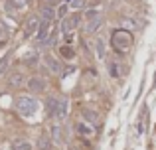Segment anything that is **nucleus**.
Segmentation results:
<instances>
[{"mask_svg":"<svg viewBox=\"0 0 156 150\" xmlns=\"http://www.w3.org/2000/svg\"><path fill=\"white\" fill-rule=\"evenodd\" d=\"M50 138H51L55 144L61 142L63 134H61V127H59V124H51V127H50Z\"/></svg>","mask_w":156,"mask_h":150,"instance_id":"obj_13","label":"nucleus"},{"mask_svg":"<svg viewBox=\"0 0 156 150\" xmlns=\"http://www.w3.org/2000/svg\"><path fill=\"white\" fill-rule=\"evenodd\" d=\"M85 6V0H69V8L71 10H77V8H83Z\"/></svg>","mask_w":156,"mask_h":150,"instance_id":"obj_20","label":"nucleus"},{"mask_svg":"<svg viewBox=\"0 0 156 150\" xmlns=\"http://www.w3.org/2000/svg\"><path fill=\"white\" fill-rule=\"evenodd\" d=\"M95 51H97V55H99L101 59L107 58V42H105L103 36H97L95 38Z\"/></svg>","mask_w":156,"mask_h":150,"instance_id":"obj_9","label":"nucleus"},{"mask_svg":"<svg viewBox=\"0 0 156 150\" xmlns=\"http://www.w3.org/2000/svg\"><path fill=\"white\" fill-rule=\"evenodd\" d=\"M48 32H50V22H42V26H40L38 34H36V42L38 44H46L48 40Z\"/></svg>","mask_w":156,"mask_h":150,"instance_id":"obj_10","label":"nucleus"},{"mask_svg":"<svg viewBox=\"0 0 156 150\" xmlns=\"http://www.w3.org/2000/svg\"><path fill=\"white\" fill-rule=\"evenodd\" d=\"M77 24H79V16H67V18H63V22H61V26H59V30H61V34L63 36H67V34H71L73 30L77 28Z\"/></svg>","mask_w":156,"mask_h":150,"instance_id":"obj_6","label":"nucleus"},{"mask_svg":"<svg viewBox=\"0 0 156 150\" xmlns=\"http://www.w3.org/2000/svg\"><path fill=\"white\" fill-rule=\"evenodd\" d=\"M111 46L117 54H126L133 47V34L125 28H119L111 34Z\"/></svg>","mask_w":156,"mask_h":150,"instance_id":"obj_1","label":"nucleus"},{"mask_svg":"<svg viewBox=\"0 0 156 150\" xmlns=\"http://www.w3.org/2000/svg\"><path fill=\"white\" fill-rule=\"evenodd\" d=\"M85 20H87V34H95L97 30L101 28V24H103V18H101V14L97 10H89L87 14H85Z\"/></svg>","mask_w":156,"mask_h":150,"instance_id":"obj_3","label":"nucleus"},{"mask_svg":"<svg viewBox=\"0 0 156 150\" xmlns=\"http://www.w3.org/2000/svg\"><path fill=\"white\" fill-rule=\"evenodd\" d=\"M57 103H59V97H50V99H48V115L50 117H55Z\"/></svg>","mask_w":156,"mask_h":150,"instance_id":"obj_15","label":"nucleus"},{"mask_svg":"<svg viewBox=\"0 0 156 150\" xmlns=\"http://www.w3.org/2000/svg\"><path fill=\"white\" fill-rule=\"evenodd\" d=\"M53 18H55V10H53V6H46L42 10V22H51Z\"/></svg>","mask_w":156,"mask_h":150,"instance_id":"obj_16","label":"nucleus"},{"mask_svg":"<svg viewBox=\"0 0 156 150\" xmlns=\"http://www.w3.org/2000/svg\"><path fill=\"white\" fill-rule=\"evenodd\" d=\"M6 36H8V32H6V26H4V24L0 22V42H2V40H6Z\"/></svg>","mask_w":156,"mask_h":150,"instance_id":"obj_22","label":"nucleus"},{"mask_svg":"<svg viewBox=\"0 0 156 150\" xmlns=\"http://www.w3.org/2000/svg\"><path fill=\"white\" fill-rule=\"evenodd\" d=\"M75 128H77V132H79L81 136H91L93 134V127L89 123H85V120H77V124H75Z\"/></svg>","mask_w":156,"mask_h":150,"instance_id":"obj_12","label":"nucleus"},{"mask_svg":"<svg viewBox=\"0 0 156 150\" xmlns=\"http://www.w3.org/2000/svg\"><path fill=\"white\" fill-rule=\"evenodd\" d=\"M12 150H32V144L26 142V140H20V142L12 144Z\"/></svg>","mask_w":156,"mask_h":150,"instance_id":"obj_18","label":"nucleus"},{"mask_svg":"<svg viewBox=\"0 0 156 150\" xmlns=\"http://www.w3.org/2000/svg\"><path fill=\"white\" fill-rule=\"evenodd\" d=\"M107 69H109V75H111V77L119 79V77H122V75H125L126 67H125V63H122V61H119V59H111V61H109V65H107Z\"/></svg>","mask_w":156,"mask_h":150,"instance_id":"obj_5","label":"nucleus"},{"mask_svg":"<svg viewBox=\"0 0 156 150\" xmlns=\"http://www.w3.org/2000/svg\"><path fill=\"white\" fill-rule=\"evenodd\" d=\"M6 67H8V58H2V59H0V75H4Z\"/></svg>","mask_w":156,"mask_h":150,"instance_id":"obj_21","label":"nucleus"},{"mask_svg":"<svg viewBox=\"0 0 156 150\" xmlns=\"http://www.w3.org/2000/svg\"><path fill=\"white\" fill-rule=\"evenodd\" d=\"M38 107H40V103H38L36 97H20V99L16 101V111L22 117H32L38 111Z\"/></svg>","mask_w":156,"mask_h":150,"instance_id":"obj_2","label":"nucleus"},{"mask_svg":"<svg viewBox=\"0 0 156 150\" xmlns=\"http://www.w3.org/2000/svg\"><path fill=\"white\" fill-rule=\"evenodd\" d=\"M65 117H67V99H65V97H59V103H57V111H55V117H53V119L63 120Z\"/></svg>","mask_w":156,"mask_h":150,"instance_id":"obj_7","label":"nucleus"},{"mask_svg":"<svg viewBox=\"0 0 156 150\" xmlns=\"http://www.w3.org/2000/svg\"><path fill=\"white\" fill-rule=\"evenodd\" d=\"M28 89H30L32 93H40L46 89V81L40 79V77H32L30 81H28Z\"/></svg>","mask_w":156,"mask_h":150,"instance_id":"obj_8","label":"nucleus"},{"mask_svg":"<svg viewBox=\"0 0 156 150\" xmlns=\"http://www.w3.org/2000/svg\"><path fill=\"white\" fill-rule=\"evenodd\" d=\"M83 120H85V123H89L91 127H95V124L99 123V115H97V111L85 109V111H83Z\"/></svg>","mask_w":156,"mask_h":150,"instance_id":"obj_11","label":"nucleus"},{"mask_svg":"<svg viewBox=\"0 0 156 150\" xmlns=\"http://www.w3.org/2000/svg\"><path fill=\"white\" fill-rule=\"evenodd\" d=\"M46 63H48V69H50L51 73H59V63H57L51 55H46Z\"/></svg>","mask_w":156,"mask_h":150,"instance_id":"obj_17","label":"nucleus"},{"mask_svg":"<svg viewBox=\"0 0 156 150\" xmlns=\"http://www.w3.org/2000/svg\"><path fill=\"white\" fill-rule=\"evenodd\" d=\"M40 26H42V20H40L38 16H30V18L26 20V26H24V34H26V38L38 34Z\"/></svg>","mask_w":156,"mask_h":150,"instance_id":"obj_4","label":"nucleus"},{"mask_svg":"<svg viewBox=\"0 0 156 150\" xmlns=\"http://www.w3.org/2000/svg\"><path fill=\"white\" fill-rule=\"evenodd\" d=\"M20 79H22V75H20V73H14V75L10 77V83L12 85H20Z\"/></svg>","mask_w":156,"mask_h":150,"instance_id":"obj_23","label":"nucleus"},{"mask_svg":"<svg viewBox=\"0 0 156 150\" xmlns=\"http://www.w3.org/2000/svg\"><path fill=\"white\" fill-rule=\"evenodd\" d=\"M51 142H53V140H51L48 134H42V136H40V140H38V146H36V148H38V150H51Z\"/></svg>","mask_w":156,"mask_h":150,"instance_id":"obj_14","label":"nucleus"},{"mask_svg":"<svg viewBox=\"0 0 156 150\" xmlns=\"http://www.w3.org/2000/svg\"><path fill=\"white\" fill-rule=\"evenodd\" d=\"M59 51H61V55H63V58H67V59H73V58H75V51H73L69 46H61Z\"/></svg>","mask_w":156,"mask_h":150,"instance_id":"obj_19","label":"nucleus"}]
</instances>
